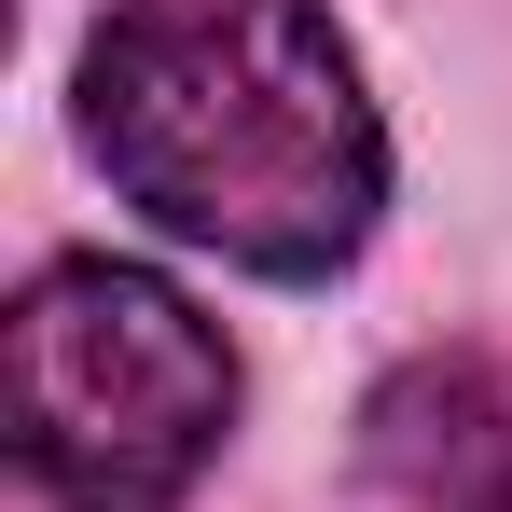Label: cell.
I'll use <instances>...</instances> for the list:
<instances>
[{"mask_svg":"<svg viewBox=\"0 0 512 512\" xmlns=\"http://www.w3.org/2000/svg\"><path fill=\"white\" fill-rule=\"evenodd\" d=\"M84 153L139 222L250 277H333L388 208V125L319 0H111Z\"/></svg>","mask_w":512,"mask_h":512,"instance_id":"cell-1","label":"cell"},{"mask_svg":"<svg viewBox=\"0 0 512 512\" xmlns=\"http://www.w3.org/2000/svg\"><path fill=\"white\" fill-rule=\"evenodd\" d=\"M14 485L42 512H180L236 429V346L153 263L70 250L14 291Z\"/></svg>","mask_w":512,"mask_h":512,"instance_id":"cell-2","label":"cell"},{"mask_svg":"<svg viewBox=\"0 0 512 512\" xmlns=\"http://www.w3.org/2000/svg\"><path fill=\"white\" fill-rule=\"evenodd\" d=\"M360 471L402 512H512V346H429L360 402Z\"/></svg>","mask_w":512,"mask_h":512,"instance_id":"cell-3","label":"cell"}]
</instances>
